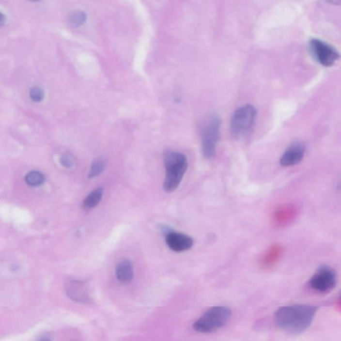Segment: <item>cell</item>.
Instances as JSON below:
<instances>
[{"mask_svg": "<svg viewBox=\"0 0 341 341\" xmlns=\"http://www.w3.org/2000/svg\"><path fill=\"white\" fill-rule=\"evenodd\" d=\"M116 277L117 280L121 283H129L133 279V269L130 261L123 260L117 264L116 267Z\"/></svg>", "mask_w": 341, "mask_h": 341, "instance_id": "11", "label": "cell"}, {"mask_svg": "<svg viewBox=\"0 0 341 341\" xmlns=\"http://www.w3.org/2000/svg\"><path fill=\"white\" fill-rule=\"evenodd\" d=\"M167 245L173 251L180 253L189 250L193 246V239L186 234L170 232L166 234Z\"/></svg>", "mask_w": 341, "mask_h": 341, "instance_id": "9", "label": "cell"}, {"mask_svg": "<svg viewBox=\"0 0 341 341\" xmlns=\"http://www.w3.org/2000/svg\"><path fill=\"white\" fill-rule=\"evenodd\" d=\"M306 146L302 142H294L282 154L280 163L283 167L294 166L301 162L305 156Z\"/></svg>", "mask_w": 341, "mask_h": 341, "instance_id": "8", "label": "cell"}, {"mask_svg": "<svg viewBox=\"0 0 341 341\" xmlns=\"http://www.w3.org/2000/svg\"><path fill=\"white\" fill-rule=\"evenodd\" d=\"M103 193H104V190L102 188H98L95 191H92L83 201V209L85 210H90V209L95 207L100 202L101 199H102Z\"/></svg>", "mask_w": 341, "mask_h": 341, "instance_id": "12", "label": "cell"}, {"mask_svg": "<svg viewBox=\"0 0 341 341\" xmlns=\"http://www.w3.org/2000/svg\"><path fill=\"white\" fill-rule=\"evenodd\" d=\"M27 184L32 186H40L44 184L45 177L40 172L33 170L27 174L25 178Z\"/></svg>", "mask_w": 341, "mask_h": 341, "instance_id": "14", "label": "cell"}, {"mask_svg": "<svg viewBox=\"0 0 341 341\" xmlns=\"http://www.w3.org/2000/svg\"><path fill=\"white\" fill-rule=\"evenodd\" d=\"M336 282V272L333 268L327 265L320 266L309 280V284L312 289L322 293L331 290L335 287Z\"/></svg>", "mask_w": 341, "mask_h": 341, "instance_id": "7", "label": "cell"}, {"mask_svg": "<svg viewBox=\"0 0 341 341\" xmlns=\"http://www.w3.org/2000/svg\"><path fill=\"white\" fill-rule=\"evenodd\" d=\"M65 290L67 296L73 301L81 303H90V294L84 282L70 280L65 285Z\"/></svg>", "mask_w": 341, "mask_h": 341, "instance_id": "10", "label": "cell"}, {"mask_svg": "<svg viewBox=\"0 0 341 341\" xmlns=\"http://www.w3.org/2000/svg\"><path fill=\"white\" fill-rule=\"evenodd\" d=\"M318 308L308 305L280 307L275 312L277 326L288 333L297 335L309 327Z\"/></svg>", "mask_w": 341, "mask_h": 341, "instance_id": "1", "label": "cell"}, {"mask_svg": "<svg viewBox=\"0 0 341 341\" xmlns=\"http://www.w3.org/2000/svg\"><path fill=\"white\" fill-rule=\"evenodd\" d=\"M232 315V310L229 307H213L195 321L193 328L200 333H212L225 326Z\"/></svg>", "mask_w": 341, "mask_h": 341, "instance_id": "4", "label": "cell"}, {"mask_svg": "<svg viewBox=\"0 0 341 341\" xmlns=\"http://www.w3.org/2000/svg\"><path fill=\"white\" fill-rule=\"evenodd\" d=\"M221 124V118L216 113L208 115L200 123L202 153L207 159L216 156Z\"/></svg>", "mask_w": 341, "mask_h": 341, "instance_id": "3", "label": "cell"}, {"mask_svg": "<svg viewBox=\"0 0 341 341\" xmlns=\"http://www.w3.org/2000/svg\"><path fill=\"white\" fill-rule=\"evenodd\" d=\"M86 19L87 16L84 12H75L71 16L69 21L74 26H79L84 24Z\"/></svg>", "mask_w": 341, "mask_h": 341, "instance_id": "15", "label": "cell"}, {"mask_svg": "<svg viewBox=\"0 0 341 341\" xmlns=\"http://www.w3.org/2000/svg\"><path fill=\"white\" fill-rule=\"evenodd\" d=\"M38 341H50L49 340V339L47 338H45V337H44V338H41L40 340Z\"/></svg>", "mask_w": 341, "mask_h": 341, "instance_id": "19", "label": "cell"}, {"mask_svg": "<svg viewBox=\"0 0 341 341\" xmlns=\"http://www.w3.org/2000/svg\"><path fill=\"white\" fill-rule=\"evenodd\" d=\"M106 160L104 158L98 157L94 159L89 173V178H95L97 176L101 175L106 168Z\"/></svg>", "mask_w": 341, "mask_h": 341, "instance_id": "13", "label": "cell"}, {"mask_svg": "<svg viewBox=\"0 0 341 341\" xmlns=\"http://www.w3.org/2000/svg\"><path fill=\"white\" fill-rule=\"evenodd\" d=\"M309 50L314 60L323 66H331L339 58V51L333 46L319 39L310 40Z\"/></svg>", "mask_w": 341, "mask_h": 341, "instance_id": "6", "label": "cell"}, {"mask_svg": "<svg viewBox=\"0 0 341 341\" xmlns=\"http://www.w3.org/2000/svg\"><path fill=\"white\" fill-rule=\"evenodd\" d=\"M166 177L163 183V189L167 193H172L178 187L187 170V160L180 152L168 151L163 155Z\"/></svg>", "mask_w": 341, "mask_h": 341, "instance_id": "2", "label": "cell"}, {"mask_svg": "<svg viewBox=\"0 0 341 341\" xmlns=\"http://www.w3.org/2000/svg\"><path fill=\"white\" fill-rule=\"evenodd\" d=\"M5 21V16L0 12V26H2Z\"/></svg>", "mask_w": 341, "mask_h": 341, "instance_id": "18", "label": "cell"}, {"mask_svg": "<svg viewBox=\"0 0 341 341\" xmlns=\"http://www.w3.org/2000/svg\"><path fill=\"white\" fill-rule=\"evenodd\" d=\"M60 162L65 168H72L74 164V158L73 157L72 155L69 154H63L60 157Z\"/></svg>", "mask_w": 341, "mask_h": 341, "instance_id": "17", "label": "cell"}, {"mask_svg": "<svg viewBox=\"0 0 341 341\" xmlns=\"http://www.w3.org/2000/svg\"><path fill=\"white\" fill-rule=\"evenodd\" d=\"M30 98L34 102H40L44 97V91L40 88H33L30 91Z\"/></svg>", "mask_w": 341, "mask_h": 341, "instance_id": "16", "label": "cell"}, {"mask_svg": "<svg viewBox=\"0 0 341 341\" xmlns=\"http://www.w3.org/2000/svg\"><path fill=\"white\" fill-rule=\"evenodd\" d=\"M257 111L251 105H245L238 108L232 115L230 130L234 138L239 139L248 136L253 129Z\"/></svg>", "mask_w": 341, "mask_h": 341, "instance_id": "5", "label": "cell"}]
</instances>
